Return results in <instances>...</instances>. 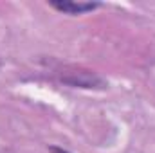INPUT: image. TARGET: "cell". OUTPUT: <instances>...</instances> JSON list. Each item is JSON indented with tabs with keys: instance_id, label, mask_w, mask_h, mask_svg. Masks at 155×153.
I'll use <instances>...</instances> for the list:
<instances>
[{
	"instance_id": "cell-1",
	"label": "cell",
	"mask_w": 155,
	"mask_h": 153,
	"mask_svg": "<svg viewBox=\"0 0 155 153\" xmlns=\"http://www.w3.org/2000/svg\"><path fill=\"white\" fill-rule=\"evenodd\" d=\"M51 5L65 15H83V13H88V11H94L96 7H99L97 2H74V0L51 2Z\"/></svg>"
},
{
	"instance_id": "cell-2",
	"label": "cell",
	"mask_w": 155,
	"mask_h": 153,
	"mask_svg": "<svg viewBox=\"0 0 155 153\" xmlns=\"http://www.w3.org/2000/svg\"><path fill=\"white\" fill-rule=\"evenodd\" d=\"M51 153H69V151L63 150V148H56V146H52V148H51Z\"/></svg>"
}]
</instances>
